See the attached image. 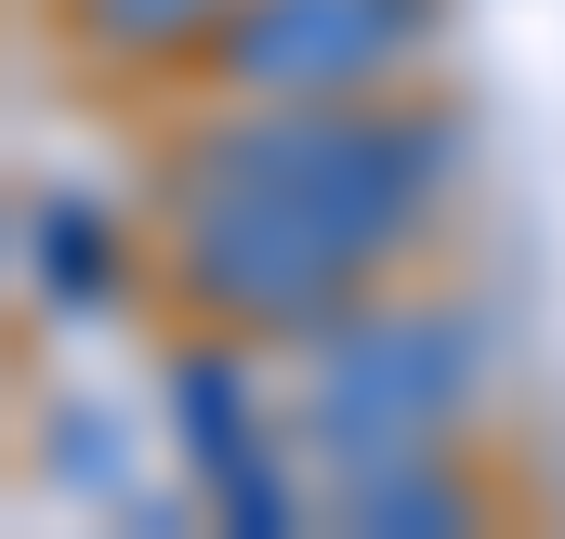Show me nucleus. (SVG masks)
<instances>
[{"label": "nucleus", "instance_id": "nucleus-1", "mask_svg": "<svg viewBox=\"0 0 565 539\" xmlns=\"http://www.w3.org/2000/svg\"><path fill=\"white\" fill-rule=\"evenodd\" d=\"M447 119L422 106H369V93H264V106H237V119H211L184 171H224V184H277L302 211H329L369 264L382 251H408L434 224V198H447Z\"/></svg>", "mask_w": 565, "mask_h": 539}, {"label": "nucleus", "instance_id": "nucleus-4", "mask_svg": "<svg viewBox=\"0 0 565 539\" xmlns=\"http://www.w3.org/2000/svg\"><path fill=\"white\" fill-rule=\"evenodd\" d=\"M434 40V0H224L211 53L237 93H382Z\"/></svg>", "mask_w": 565, "mask_h": 539}, {"label": "nucleus", "instance_id": "nucleus-8", "mask_svg": "<svg viewBox=\"0 0 565 539\" xmlns=\"http://www.w3.org/2000/svg\"><path fill=\"white\" fill-rule=\"evenodd\" d=\"M79 27H93L106 53H171V40L224 27V0H79Z\"/></svg>", "mask_w": 565, "mask_h": 539}, {"label": "nucleus", "instance_id": "nucleus-2", "mask_svg": "<svg viewBox=\"0 0 565 539\" xmlns=\"http://www.w3.org/2000/svg\"><path fill=\"white\" fill-rule=\"evenodd\" d=\"M473 369H487V342H473L460 303L329 316V329H316V382H302V434L329 447V474H342V461H422V447L460 434Z\"/></svg>", "mask_w": 565, "mask_h": 539}, {"label": "nucleus", "instance_id": "nucleus-6", "mask_svg": "<svg viewBox=\"0 0 565 539\" xmlns=\"http://www.w3.org/2000/svg\"><path fill=\"white\" fill-rule=\"evenodd\" d=\"M329 527H395V539L473 527V487L447 474V447H422V461H342L329 474Z\"/></svg>", "mask_w": 565, "mask_h": 539}, {"label": "nucleus", "instance_id": "nucleus-7", "mask_svg": "<svg viewBox=\"0 0 565 539\" xmlns=\"http://www.w3.org/2000/svg\"><path fill=\"white\" fill-rule=\"evenodd\" d=\"M26 264H40V289H53V303H93V289H106V224H93V198H40Z\"/></svg>", "mask_w": 565, "mask_h": 539}, {"label": "nucleus", "instance_id": "nucleus-5", "mask_svg": "<svg viewBox=\"0 0 565 539\" xmlns=\"http://www.w3.org/2000/svg\"><path fill=\"white\" fill-rule=\"evenodd\" d=\"M158 395L184 408V461H198V487L224 500V527H289L277 461L250 447V382H237L224 356H171V369H158Z\"/></svg>", "mask_w": 565, "mask_h": 539}, {"label": "nucleus", "instance_id": "nucleus-3", "mask_svg": "<svg viewBox=\"0 0 565 539\" xmlns=\"http://www.w3.org/2000/svg\"><path fill=\"white\" fill-rule=\"evenodd\" d=\"M171 264H184V289L211 316H237V329H329L369 289V251L329 211H302L277 184H224V171H184Z\"/></svg>", "mask_w": 565, "mask_h": 539}]
</instances>
